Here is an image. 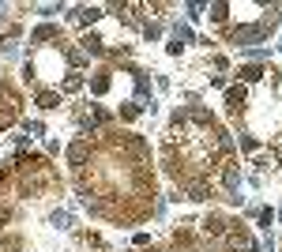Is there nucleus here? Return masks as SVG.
<instances>
[{"instance_id": "obj_1", "label": "nucleus", "mask_w": 282, "mask_h": 252, "mask_svg": "<svg viewBox=\"0 0 282 252\" xmlns=\"http://www.w3.org/2000/svg\"><path fill=\"white\" fill-rule=\"evenodd\" d=\"M267 38V23H260V26H237L233 31V42L237 45H256V42H264Z\"/></svg>"}, {"instance_id": "obj_2", "label": "nucleus", "mask_w": 282, "mask_h": 252, "mask_svg": "<svg viewBox=\"0 0 282 252\" xmlns=\"http://www.w3.org/2000/svg\"><path fill=\"white\" fill-rule=\"evenodd\" d=\"M102 19V8H79V23H98Z\"/></svg>"}, {"instance_id": "obj_3", "label": "nucleus", "mask_w": 282, "mask_h": 252, "mask_svg": "<svg viewBox=\"0 0 282 252\" xmlns=\"http://www.w3.org/2000/svg\"><path fill=\"white\" fill-rule=\"evenodd\" d=\"M68 158H72V166H83V158H87V143H75V147L68 151Z\"/></svg>"}, {"instance_id": "obj_4", "label": "nucleus", "mask_w": 282, "mask_h": 252, "mask_svg": "<svg viewBox=\"0 0 282 252\" xmlns=\"http://www.w3.org/2000/svg\"><path fill=\"white\" fill-rule=\"evenodd\" d=\"M203 230H207V234H222L226 226H222V218H218V215H211L207 222H203Z\"/></svg>"}, {"instance_id": "obj_5", "label": "nucleus", "mask_w": 282, "mask_h": 252, "mask_svg": "<svg viewBox=\"0 0 282 252\" xmlns=\"http://www.w3.org/2000/svg\"><path fill=\"white\" fill-rule=\"evenodd\" d=\"M241 79H248V83H256V79H260V68H245V72H241Z\"/></svg>"}, {"instance_id": "obj_6", "label": "nucleus", "mask_w": 282, "mask_h": 252, "mask_svg": "<svg viewBox=\"0 0 282 252\" xmlns=\"http://www.w3.org/2000/svg\"><path fill=\"white\" fill-rule=\"evenodd\" d=\"M53 226H61V230H68V215H64V211H57V215H53Z\"/></svg>"}, {"instance_id": "obj_7", "label": "nucleus", "mask_w": 282, "mask_h": 252, "mask_svg": "<svg viewBox=\"0 0 282 252\" xmlns=\"http://www.w3.org/2000/svg\"><path fill=\"white\" fill-rule=\"evenodd\" d=\"M4 222H8V211H0V226H4Z\"/></svg>"}]
</instances>
